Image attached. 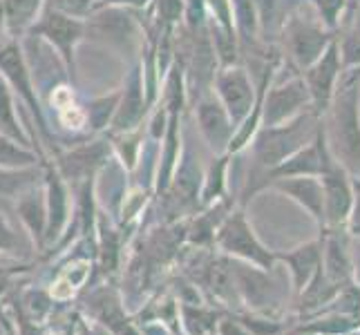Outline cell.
<instances>
[{
  "label": "cell",
  "instance_id": "obj_24",
  "mask_svg": "<svg viewBox=\"0 0 360 335\" xmlns=\"http://www.w3.org/2000/svg\"><path fill=\"white\" fill-rule=\"evenodd\" d=\"M289 262L295 266V275H297V282H304L309 277V272H311V268L316 266L318 262V251L316 246H307L302 248V251H297L293 257H289Z\"/></svg>",
  "mask_w": 360,
  "mask_h": 335
},
{
  "label": "cell",
  "instance_id": "obj_19",
  "mask_svg": "<svg viewBox=\"0 0 360 335\" xmlns=\"http://www.w3.org/2000/svg\"><path fill=\"white\" fill-rule=\"evenodd\" d=\"M36 157L27 150H22L18 143H11L0 134V168H25L34 164Z\"/></svg>",
  "mask_w": 360,
  "mask_h": 335
},
{
  "label": "cell",
  "instance_id": "obj_2",
  "mask_svg": "<svg viewBox=\"0 0 360 335\" xmlns=\"http://www.w3.org/2000/svg\"><path fill=\"white\" fill-rule=\"evenodd\" d=\"M316 112H302L291 121L269 126L259 132L255 139V155L264 166L276 168L295 150L304 147V141L316 139Z\"/></svg>",
  "mask_w": 360,
  "mask_h": 335
},
{
  "label": "cell",
  "instance_id": "obj_11",
  "mask_svg": "<svg viewBox=\"0 0 360 335\" xmlns=\"http://www.w3.org/2000/svg\"><path fill=\"white\" fill-rule=\"evenodd\" d=\"M287 181H280V190L295 197L307 210H311L314 217H325V192L322 183H318L314 177H284Z\"/></svg>",
  "mask_w": 360,
  "mask_h": 335
},
{
  "label": "cell",
  "instance_id": "obj_37",
  "mask_svg": "<svg viewBox=\"0 0 360 335\" xmlns=\"http://www.w3.org/2000/svg\"><path fill=\"white\" fill-rule=\"evenodd\" d=\"M356 72H358V77H360V67H358V70H356Z\"/></svg>",
  "mask_w": 360,
  "mask_h": 335
},
{
  "label": "cell",
  "instance_id": "obj_30",
  "mask_svg": "<svg viewBox=\"0 0 360 335\" xmlns=\"http://www.w3.org/2000/svg\"><path fill=\"white\" fill-rule=\"evenodd\" d=\"M20 335H41V331L34 324H30L27 317H20Z\"/></svg>",
  "mask_w": 360,
  "mask_h": 335
},
{
  "label": "cell",
  "instance_id": "obj_6",
  "mask_svg": "<svg viewBox=\"0 0 360 335\" xmlns=\"http://www.w3.org/2000/svg\"><path fill=\"white\" fill-rule=\"evenodd\" d=\"M217 94L219 103L224 105L233 128H240V123L251 114L255 107V88L248 74L240 67H229L217 77Z\"/></svg>",
  "mask_w": 360,
  "mask_h": 335
},
{
  "label": "cell",
  "instance_id": "obj_34",
  "mask_svg": "<svg viewBox=\"0 0 360 335\" xmlns=\"http://www.w3.org/2000/svg\"><path fill=\"white\" fill-rule=\"evenodd\" d=\"M108 3H115V5H134V7H141L146 5L148 0H108Z\"/></svg>",
  "mask_w": 360,
  "mask_h": 335
},
{
  "label": "cell",
  "instance_id": "obj_23",
  "mask_svg": "<svg viewBox=\"0 0 360 335\" xmlns=\"http://www.w3.org/2000/svg\"><path fill=\"white\" fill-rule=\"evenodd\" d=\"M231 282H233V275H231V268L224 259H217V262L208 266V284L215 293L224 295L231 289Z\"/></svg>",
  "mask_w": 360,
  "mask_h": 335
},
{
  "label": "cell",
  "instance_id": "obj_22",
  "mask_svg": "<svg viewBox=\"0 0 360 335\" xmlns=\"http://www.w3.org/2000/svg\"><path fill=\"white\" fill-rule=\"evenodd\" d=\"M318 16L322 18V25L329 29H333L338 25V18L342 16L347 0H311Z\"/></svg>",
  "mask_w": 360,
  "mask_h": 335
},
{
  "label": "cell",
  "instance_id": "obj_28",
  "mask_svg": "<svg viewBox=\"0 0 360 335\" xmlns=\"http://www.w3.org/2000/svg\"><path fill=\"white\" fill-rule=\"evenodd\" d=\"M179 9H181V0H159V11L168 20H175L179 16Z\"/></svg>",
  "mask_w": 360,
  "mask_h": 335
},
{
  "label": "cell",
  "instance_id": "obj_14",
  "mask_svg": "<svg viewBox=\"0 0 360 335\" xmlns=\"http://www.w3.org/2000/svg\"><path fill=\"white\" fill-rule=\"evenodd\" d=\"M143 114V98H141V85L139 79L132 77L130 88L126 90V96H123V103L117 110L115 117V128L117 130H130L132 126H136V121Z\"/></svg>",
  "mask_w": 360,
  "mask_h": 335
},
{
  "label": "cell",
  "instance_id": "obj_20",
  "mask_svg": "<svg viewBox=\"0 0 360 335\" xmlns=\"http://www.w3.org/2000/svg\"><path fill=\"white\" fill-rule=\"evenodd\" d=\"M0 128H3L5 134L14 136L16 141L25 143V136L20 132V126L16 121V114H14V107H11V98H9V92L5 88V83L0 81Z\"/></svg>",
  "mask_w": 360,
  "mask_h": 335
},
{
  "label": "cell",
  "instance_id": "obj_15",
  "mask_svg": "<svg viewBox=\"0 0 360 335\" xmlns=\"http://www.w3.org/2000/svg\"><path fill=\"white\" fill-rule=\"evenodd\" d=\"M105 155L103 145H92V147H81V150L72 152L70 157L63 159V170L68 177H85L101 164Z\"/></svg>",
  "mask_w": 360,
  "mask_h": 335
},
{
  "label": "cell",
  "instance_id": "obj_10",
  "mask_svg": "<svg viewBox=\"0 0 360 335\" xmlns=\"http://www.w3.org/2000/svg\"><path fill=\"white\" fill-rule=\"evenodd\" d=\"M322 168V155H320V143H318V134L314 143H309L307 147L295 150L291 157H287L280 166L273 168V175L284 179V177H314L320 175Z\"/></svg>",
  "mask_w": 360,
  "mask_h": 335
},
{
  "label": "cell",
  "instance_id": "obj_3",
  "mask_svg": "<svg viewBox=\"0 0 360 335\" xmlns=\"http://www.w3.org/2000/svg\"><path fill=\"white\" fill-rule=\"evenodd\" d=\"M340 72H342V60L338 52V43L331 41L329 47L322 52V56L304 72V83L309 94H311V107L316 114L329 110L333 96L338 92Z\"/></svg>",
  "mask_w": 360,
  "mask_h": 335
},
{
  "label": "cell",
  "instance_id": "obj_13",
  "mask_svg": "<svg viewBox=\"0 0 360 335\" xmlns=\"http://www.w3.org/2000/svg\"><path fill=\"white\" fill-rule=\"evenodd\" d=\"M47 235L56 237L65 223L68 215V199H65V188L56 175H49V199H47Z\"/></svg>",
  "mask_w": 360,
  "mask_h": 335
},
{
  "label": "cell",
  "instance_id": "obj_5",
  "mask_svg": "<svg viewBox=\"0 0 360 335\" xmlns=\"http://www.w3.org/2000/svg\"><path fill=\"white\" fill-rule=\"evenodd\" d=\"M331 36L322 27L320 22H314L309 18L293 16L287 22V45L293 60L302 70L311 67L316 60L322 56V52L329 47Z\"/></svg>",
  "mask_w": 360,
  "mask_h": 335
},
{
  "label": "cell",
  "instance_id": "obj_9",
  "mask_svg": "<svg viewBox=\"0 0 360 335\" xmlns=\"http://www.w3.org/2000/svg\"><path fill=\"white\" fill-rule=\"evenodd\" d=\"M36 29H39L43 36H47V39L52 41L60 49V52H63L65 60L70 63L72 47H74V43H77L79 36H81V22L77 18H72V16L58 14V11L49 9Z\"/></svg>",
  "mask_w": 360,
  "mask_h": 335
},
{
  "label": "cell",
  "instance_id": "obj_17",
  "mask_svg": "<svg viewBox=\"0 0 360 335\" xmlns=\"http://www.w3.org/2000/svg\"><path fill=\"white\" fill-rule=\"evenodd\" d=\"M41 0H3V14L11 32H20L36 18Z\"/></svg>",
  "mask_w": 360,
  "mask_h": 335
},
{
  "label": "cell",
  "instance_id": "obj_7",
  "mask_svg": "<svg viewBox=\"0 0 360 335\" xmlns=\"http://www.w3.org/2000/svg\"><path fill=\"white\" fill-rule=\"evenodd\" d=\"M217 239H219L221 248H226L229 253L248 257V259H253V262L264 264V266L271 264L269 253L257 244V239L253 237V232L248 228V223L242 213H235L224 226L219 228Z\"/></svg>",
  "mask_w": 360,
  "mask_h": 335
},
{
  "label": "cell",
  "instance_id": "obj_8",
  "mask_svg": "<svg viewBox=\"0 0 360 335\" xmlns=\"http://www.w3.org/2000/svg\"><path fill=\"white\" fill-rule=\"evenodd\" d=\"M197 119H200L202 132L213 147H226L233 139V123L226 114L224 105L217 98H204L197 107Z\"/></svg>",
  "mask_w": 360,
  "mask_h": 335
},
{
  "label": "cell",
  "instance_id": "obj_18",
  "mask_svg": "<svg viewBox=\"0 0 360 335\" xmlns=\"http://www.w3.org/2000/svg\"><path fill=\"white\" fill-rule=\"evenodd\" d=\"M94 302H96L98 317H101V320L105 322V324H108L110 329H112L115 333H119V335H136V333L130 329L128 320L123 317L121 306H119V302L115 300L112 295L103 293V295H98Z\"/></svg>",
  "mask_w": 360,
  "mask_h": 335
},
{
  "label": "cell",
  "instance_id": "obj_16",
  "mask_svg": "<svg viewBox=\"0 0 360 335\" xmlns=\"http://www.w3.org/2000/svg\"><path fill=\"white\" fill-rule=\"evenodd\" d=\"M338 43V52L340 60L347 67H360V5L354 9V16L349 20V27H347L342 41Z\"/></svg>",
  "mask_w": 360,
  "mask_h": 335
},
{
  "label": "cell",
  "instance_id": "obj_31",
  "mask_svg": "<svg viewBox=\"0 0 360 335\" xmlns=\"http://www.w3.org/2000/svg\"><path fill=\"white\" fill-rule=\"evenodd\" d=\"M186 317H188V320H193V317H195V313L191 311V308H186ZM202 320H204V315H202L200 311H197V322H202ZM193 324H195V322H188V327H193ZM204 329H206L204 324H197V327H193V331H197V333H202Z\"/></svg>",
  "mask_w": 360,
  "mask_h": 335
},
{
  "label": "cell",
  "instance_id": "obj_27",
  "mask_svg": "<svg viewBox=\"0 0 360 335\" xmlns=\"http://www.w3.org/2000/svg\"><path fill=\"white\" fill-rule=\"evenodd\" d=\"M117 103V98H103V101H98V103H94L92 107H90V117H92V123H94V128H101L103 123L108 121V117H110V112H112L115 105Z\"/></svg>",
  "mask_w": 360,
  "mask_h": 335
},
{
  "label": "cell",
  "instance_id": "obj_33",
  "mask_svg": "<svg viewBox=\"0 0 360 335\" xmlns=\"http://www.w3.org/2000/svg\"><path fill=\"white\" fill-rule=\"evenodd\" d=\"M221 333H224V335H246V333H242L235 324H231V322H226V324H221Z\"/></svg>",
  "mask_w": 360,
  "mask_h": 335
},
{
  "label": "cell",
  "instance_id": "obj_29",
  "mask_svg": "<svg viewBox=\"0 0 360 335\" xmlns=\"http://www.w3.org/2000/svg\"><path fill=\"white\" fill-rule=\"evenodd\" d=\"M14 244H16L14 235H11V230L5 226V221L0 219V248H11Z\"/></svg>",
  "mask_w": 360,
  "mask_h": 335
},
{
  "label": "cell",
  "instance_id": "obj_36",
  "mask_svg": "<svg viewBox=\"0 0 360 335\" xmlns=\"http://www.w3.org/2000/svg\"><path fill=\"white\" fill-rule=\"evenodd\" d=\"M358 114H360V90H358Z\"/></svg>",
  "mask_w": 360,
  "mask_h": 335
},
{
  "label": "cell",
  "instance_id": "obj_1",
  "mask_svg": "<svg viewBox=\"0 0 360 335\" xmlns=\"http://www.w3.org/2000/svg\"><path fill=\"white\" fill-rule=\"evenodd\" d=\"M329 130L325 132L327 145L331 143V157L354 172H360V114H358V85L340 88L329 105Z\"/></svg>",
  "mask_w": 360,
  "mask_h": 335
},
{
  "label": "cell",
  "instance_id": "obj_32",
  "mask_svg": "<svg viewBox=\"0 0 360 335\" xmlns=\"http://www.w3.org/2000/svg\"><path fill=\"white\" fill-rule=\"evenodd\" d=\"M358 199H356V206H354V230H360V185H358Z\"/></svg>",
  "mask_w": 360,
  "mask_h": 335
},
{
  "label": "cell",
  "instance_id": "obj_4",
  "mask_svg": "<svg viewBox=\"0 0 360 335\" xmlns=\"http://www.w3.org/2000/svg\"><path fill=\"white\" fill-rule=\"evenodd\" d=\"M311 94L307 90L304 79H291L289 83L273 88L262 101V119L264 126H280L284 121H291L297 114L309 110Z\"/></svg>",
  "mask_w": 360,
  "mask_h": 335
},
{
  "label": "cell",
  "instance_id": "obj_35",
  "mask_svg": "<svg viewBox=\"0 0 360 335\" xmlns=\"http://www.w3.org/2000/svg\"><path fill=\"white\" fill-rule=\"evenodd\" d=\"M85 335H108V333H103L101 329H92V331H88Z\"/></svg>",
  "mask_w": 360,
  "mask_h": 335
},
{
  "label": "cell",
  "instance_id": "obj_25",
  "mask_svg": "<svg viewBox=\"0 0 360 335\" xmlns=\"http://www.w3.org/2000/svg\"><path fill=\"white\" fill-rule=\"evenodd\" d=\"M20 215L22 219L30 223V228L36 232V235H43V206L41 202L36 199V197H30V199L20 202Z\"/></svg>",
  "mask_w": 360,
  "mask_h": 335
},
{
  "label": "cell",
  "instance_id": "obj_12",
  "mask_svg": "<svg viewBox=\"0 0 360 335\" xmlns=\"http://www.w3.org/2000/svg\"><path fill=\"white\" fill-rule=\"evenodd\" d=\"M0 70H3L5 77L22 92V96L27 98V103H30L32 110L36 112V117L41 119L39 103H36V98H34V94H32V85H30L27 70H25L22 56H20V49H18L16 45H9V47H5V49H0Z\"/></svg>",
  "mask_w": 360,
  "mask_h": 335
},
{
  "label": "cell",
  "instance_id": "obj_26",
  "mask_svg": "<svg viewBox=\"0 0 360 335\" xmlns=\"http://www.w3.org/2000/svg\"><path fill=\"white\" fill-rule=\"evenodd\" d=\"M92 7V0H49V9L58 11V14H65V16H83L88 14Z\"/></svg>",
  "mask_w": 360,
  "mask_h": 335
},
{
  "label": "cell",
  "instance_id": "obj_21",
  "mask_svg": "<svg viewBox=\"0 0 360 335\" xmlns=\"http://www.w3.org/2000/svg\"><path fill=\"white\" fill-rule=\"evenodd\" d=\"M32 172H5L0 170V197H14L34 179Z\"/></svg>",
  "mask_w": 360,
  "mask_h": 335
}]
</instances>
